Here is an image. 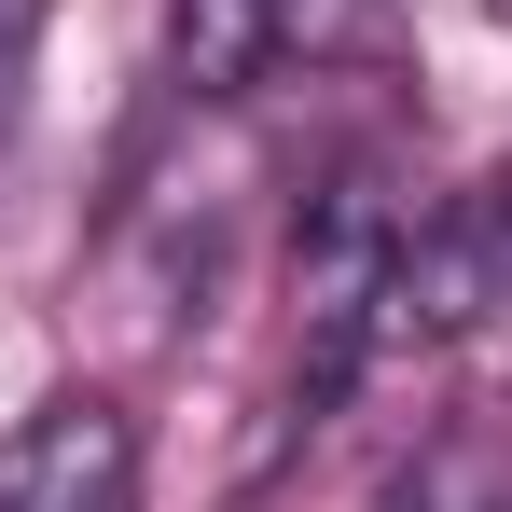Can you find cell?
<instances>
[{"mask_svg": "<svg viewBox=\"0 0 512 512\" xmlns=\"http://www.w3.org/2000/svg\"><path fill=\"white\" fill-rule=\"evenodd\" d=\"M388 250H402V222H388V194H360V180L305 222V250H291V305H305V360H291V388H305V416L346 402L360 360L388 346Z\"/></svg>", "mask_w": 512, "mask_h": 512, "instance_id": "obj_1", "label": "cell"}, {"mask_svg": "<svg viewBox=\"0 0 512 512\" xmlns=\"http://www.w3.org/2000/svg\"><path fill=\"white\" fill-rule=\"evenodd\" d=\"M512 319V180L443 194L429 222H402L388 250V346H457Z\"/></svg>", "mask_w": 512, "mask_h": 512, "instance_id": "obj_2", "label": "cell"}, {"mask_svg": "<svg viewBox=\"0 0 512 512\" xmlns=\"http://www.w3.org/2000/svg\"><path fill=\"white\" fill-rule=\"evenodd\" d=\"M374 42V0H167V84L250 97L277 70H333Z\"/></svg>", "mask_w": 512, "mask_h": 512, "instance_id": "obj_3", "label": "cell"}, {"mask_svg": "<svg viewBox=\"0 0 512 512\" xmlns=\"http://www.w3.org/2000/svg\"><path fill=\"white\" fill-rule=\"evenodd\" d=\"M0 512H139V416L111 388H56L0 429Z\"/></svg>", "mask_w": 512, "mask_h": 512, "instance_id": "obj_4", "label": "cell"}, {"mask_svg": "<svg viewBox=\"0 0 512 512\" xmlns=\"http://www.w3.org/2000/svg\"><path fill=\"white\" fill-rule=\"evenodd\" d=\"M388 512H512V443H485V429L416 443L402 485H388Z\"/></svg>", "mask_w": 512, "mask_h": 512, "instance_id": "obj_5", "label": "cell"}, {"mask_svg": "<svg viewBox=\"0 0 512 512\" xmlns=\"http://www.w3.org/2000/svg\"><path fill=\"white\" fill-rule=\"evenodd\" d=\"M42 14H56V0H0V56H28V42H42Z\"/></svg>", "mask_w": 512, "mask_h": 512, "instance_id": "obj_6", "label": "cell"}, {"mask_svg": "<svg viewBox=\"0 0 512 512\" xmlns=\"http://www.w3.org/2000/svg\"><path fill=\"white\" fill-rule=\"evenodd\" d=\"M0 84H14V56H0Z\"/></svg>", "mask_w": 512, "mask_h": 512, "instance_id": "obj_7", "label": "cell"}]
</instances>
